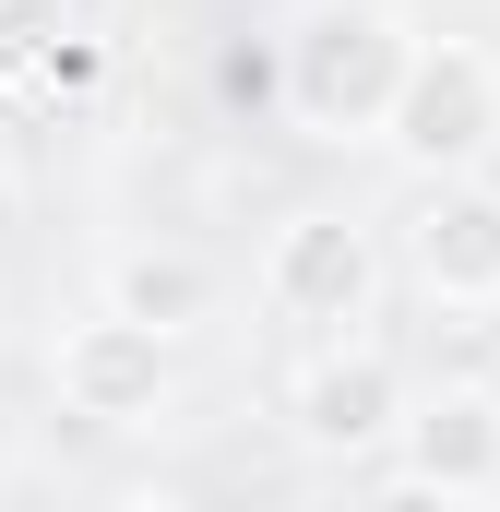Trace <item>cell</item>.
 Returning a JSON list of instances; mask_svg holds the SVG:
<instances>
[{
  "label": "cell",
  "instance_id": "6da1fadb",
  "mask_svg": "<svg viewBox=\"0 0 500 512\" xmlns=\"http://www.w3.org/2000/svg\"><path fill=\"white\" fill-rule=\"evenodd\" d=\"M405 72H417V36L381 0H334V12H310L286 36V108L310 131H381Z\"/></svg>",
  "mask_w": 500,
  "mask_h": 512
},
{
  "label": "cell",
  "instance_id": "7a4b0ae2",
  "mask_svg": "<svg viewBox=\"0 0 500 512\" xmlns=\"http://www.w3.org/2000/svg\"><path fill=\"white\" fill-rule=\"evenodd\" d=\"M393 155L405 167H477L489 155V131H500V72L477 60V48H417V72H405V96H393Z\"/></svg>",
  "mask_w": 500,
  "mask_h": 512
},
{
  "label": "cell",
  "instance_id": "3957f363",
  "mask_svg": "<svg viewBox=\"0 0 500 512\" xmlns=\"http://www.w3.org/2000/svg\"><path fill=\"white\" fill-rule=\"evenodd\" d=\"M155 393H167V334H143L120 310L60 334V405H72V417L120 429V417H155Z\"/></svg>",
  "mask_w": 500,
  "mask_h": 512
},
{
  "label": "cell",
  "instance_id": "277c9868",
  "mask_svg": "<svg viewBox=\"0 0 500 512\" xmlns=\"http://www.w3.org/2000/svg\"><path fill=\"white\" fill-rule=\"evenodd\" d=\"M274 298L310 310V322H358V310H370V239H358L346 215H298V227L274 239Z\"/></svg>",
  "mask_w": 500,
  "mask_h": 512
},
{
  "label": "cell",
  "instance_id": "5b68a950",
  "mask_svg": "<svg viewBox=\"0 0 500 512\" xmlns=\"http://www.w3.org/2000/svg\"><path fill=\"white\" fill-rule=\"evenodd\" d=\"M417 274L441 298H500V203L489 191H441L417 215Z\"/></svg>",
  "mask_w": 500,
  "mask_h": 512
},
{
  "label": "cell",
  "instance_id": "8992f818",
  "mask_svg": "<svg viewBox=\"0 0 500 512\" xmlns=\"http://www.w3.org/2000/svg\"><path fill=\"white\" fill-rule=\"evenodd\" d=\"M405 477H429V489H489L500 477V405L489 393H441L417 429H405Z\"/></svg>",
  "mask_w": 500,
  "mask_h": 512
},
{
  "label": "cell",
  "instance_id": "52a82bcc",
  "mask_svg": "<svg viewBox=\"0 0 500 512\" xmlns=\"http://www.w3.org/2000/svg\"><path fill=\"white\" fill-rule=\"evenodd\" d=\"M298 429H310L322 453L381 441V429H393V370H381V358H322V370H310V393H298Z\"/></svg>",
  "mask_w": 500,
  "mask_h": 512
},
{
  "label": "cell",
  "instance_id": "ba28073f",
  "mask_svg": "<svg viewBox=\"0 0 500 512\" xmlns=\"http://www.w3.org/2000/svg\"><path fill=\"white\" fill-rule=\"evenodd\" d=\"M108 310L143 322V334H179V322L203 310V262L191 251H131L120 274H108Z\"/></svg>",
  "mask_w": 500,
  "mask_h": 512
},
{
  "label": "cell",
  "instance_id": "9c48e42d",
  "mask_svg": "<svg viewBox=\"0 0 500 512\" xmlns=\"http://www.w3.org/2000/svg\"><path fill=\"white\" fill-rule=\"evenodd\" d=\"M72 48L60 0H0V84H48V60Z\"/></svg>",
  "mask_w": 500,
  "mask_h": 512
},
{
  "label": "cell",
  "instance_id": "30bf717a",
  "mask_svg": "<svg viewBox=\"0 0 500 512\" xmlns=\"http://www.w3.org/2000/svg\"><path fill=\"white\" fill-rule=\"evenodd\" d=\"M215 84H227V108H274V96H286V60H274V48H227Z\"/></svg>",
  "mask_w": 500,
  "mask_h": 512
},
{
  "label": "cell",
  "instance_id": "8fae6325",
  "mask_svg": "<svg viewBox=\"0 0 500 512\" xmlns=\"http://www.w3.org/2000/svg\"><path fill=\"white\" fill-rule=\"evenodd\" d=\"M84 84H96V36H72V48L48 60V84H36V96H84Z\"/></svg>",
  "mask_w": 500,
  "mask_h": 512
},
{
  "label": "cell",
  "instance_id": "7c38bea8",
  "mask_svg": "<svg viewBox=\"0 0 500 512\" xmlns=\"http://www.w3.org/2000/svg\"><path fill=\"white\" fill-rule=\"evenodd\" d=\"M370 512H465V501H453V489H429V477H393Z\"/></svg>",
  "mask_w": 500,
  "mask_h": 512
},
{
  "label": "cell",
  "instance_id": "4fadbf2b",
  "mask_svg": "<svg viewBox=\"0 0 500 512\" xmlns=\"http://www.w3.org/2000/svg\"><path fill=\"white\" fill-rule=\"evenodd\" d=\"M108 512H179V501H108Z\"/></svg>",
  "mask_w": 500,
  "mask_h": 512
}]
</instances>
